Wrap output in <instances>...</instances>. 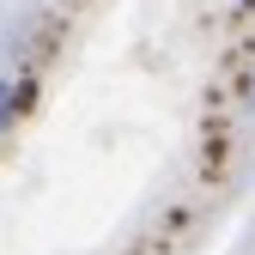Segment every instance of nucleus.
<instances>
[{"label":"nucleus","mask_w":255,"mask_h":255,"mask_svg":"<svg viewBox=\"0 0 255 255\" xmlns=\"http://www.w3.org/2000/svg\"><path fill=\"white\" fill-rule=\"evenodd\" d=\"M18 104H24V98H18V85H12V79H0V134H6V122L18 116Z\"/></svg>","instance_id":"1"},{"label":"nucleus","mask_w":255,"mask_h":255,"mask_svg":"<svg viewBox=\"0 0 255 255\" xmlns=\"http://www.w3.org/2000/svg\"><path fill=\"white\" fill-rule=\"evenodd\" d=\"M249 116H255V91H249Z\"/></svg>","instance_id":"2"}]
</instances>
